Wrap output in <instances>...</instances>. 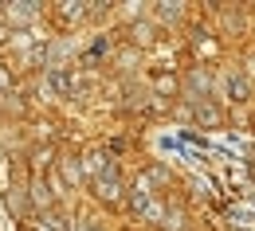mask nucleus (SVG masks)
<instances>
[{
    "label": "nucleus",
    "instance_id": "f257e3e1",
    "mask_svg": "<svg viewBox=\"0 0 255 231\" xmlns=\"http://www.w3.org/2000/svg\"><path fill=\"white\" fill-rule=\"evenodd\" d=\"M252 71H255V59H252Z\"/></svg>",
    "mask_w": 255,
    "mask_h": 231
}]
</instances>
